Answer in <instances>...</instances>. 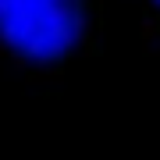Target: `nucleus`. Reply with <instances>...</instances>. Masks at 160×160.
I'll return each mask as SVG.
<instances>
[{
	"instance_id": "obj_1",
	"label": "nucleus",
	"mask_w": 160,
	"mask_h": 160,
	"mask_svg": "<svg viewBox=\"0 0 160 160\" xmlns=\"http://www.w3.org/2000/svg\"><path fill=\"white\" fill-rule=\"evenodd\" d=\"M82 32V0H0V39L22 57L53 61Z\"/></svg>"
},
{
	"instance_id": "obj_2",
	"label": "nucleus",
	"mask_w": 160,
	"mask_h": 160,
	"mask_svg": "<svg viewBox=\"0 0 160 160\" xmlns=\"http://www.w3.org/2000/svg\"><path fill=\"white\" fill-rule=\"evenodd\" d=\"M157 4H160V0H157Z\"/></svg>"
}]
</instances>
